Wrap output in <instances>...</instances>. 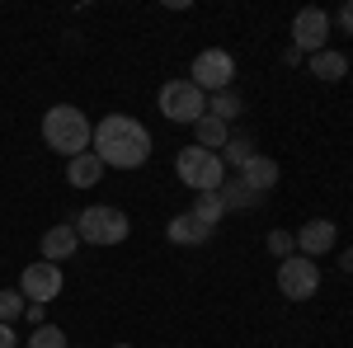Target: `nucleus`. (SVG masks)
<instances>
[{"label":"nucleus","instance_id":"nucleus-1","mask_svg":"<svg viewBox=\"0 0 353 348\" xmlns=\"http://www.w3.org/2000/svg\"><path fill=\"white\" fill-rule=\"evenodd\" d=\"M90 151L104 161V170H141L151 161V132L128 118V113H109L104 123H94V136H90Z\"/></svg>","mask_w":353,"mask_h":348},{"label":"nucleus","instance_id":"nucleus-2","mask_svg":"<svg viewBox=\"0 0 353 348\" xmlns=\"http://www.w3.org/2000/svg\"><path fill=\"white\" fill-rule=\"evenodd\" d=\"M90 136H94V127H90V118L76 104H52L43 113V141L57 156L76 161L81 151H90Z\"/></svg>","mask_w":353,"mask_h":348},{"label":"nucleus","instance_id":"nucleus-3","mask_svg":"<svg viewBox=\"0 0 353 348\" xmlns=\"http://www.w3.org/2000/svg\"><path fill=\"white\" fill-rule=\"evenodd\" d=\"M174 174L189 188H198V193H221V184H226L221 156L217 151H203V146H184V151L174 156Z\"/></svg>","mask_w":353,"mask_h":348},{"label":"nucleus","instance_id":"nucleus-4","mask_svg":"<svg viewBox=\"0 0 353 348\" xmlns=\"http://www.w3.org/2000/svg\"><path fill=\"white\" fill-rule=\"evenodd\" d=\"M128 231H132L128 212H118V207H109V203H94V207H85V212L76 216L81 245H123Z\"/></svg>","mask_w":353,"mask_h":348},{"label":"nucleus","instance_id":"nucleus-5","mask_svg":"<svg viewBox=\"0 0 353 348\" xmlns=\"http://www.w3.org/2000/svg\"><path fill=\"white\" fill-rule=\"evenodd\" d=\"M156 104H161V113L170 123H198V118L208 113V94L193 81H165Z\"/></svg>","mask_w":353,"mask_h":348},{"label":"nucleus","instance_id":"nucleus-6","mask_svg":"<svg viewBox=\"0 0 353 348\" xmlns=\"http://www.w3.org/2000/svg\"><path fill=\"white\" fill-rule=\"evenodd\" d=\"M278 292L288 301H311L321 292V264L306 259V254H292V259H278Z\"/></svg>","mask_w":353,"mask_h":348},{"label":"nucleus","instance_id":"nucleus-7","mask_svg":"<svg viewBox=\"0 0 353 348\" xmlns=\"http://www.w3.org/2000/svg\"><path fill=\"white\" fill-rule=\"evenodd\" d=\"M189 81L203 90V94H221V90H231L236 81V57L226 52V48H208V52L193 57V71Z\"/></svg>","mask_w":353,"mask_h":348},{"label":"nucleus","instance_id":"nucleus-8","mask_svg":"<svg viewBox=\"0 0 353 348\" xmlns=\"http://www.w3.org/2000/svg\"><path fill=\"white\" fill-rule=\"evenodd\" d=\"M66 287V278H61V264H28L24 273H19V292H24V301H38V306H48L57 292Z\"/></svg>","mask_w":353,"mask_h":348},{"label":"nucleus","instance_id":"nucleus-9","mask_svg":"<svg viewBox=\"0 0 353 348\" xmlns=\"http://www.w3.org/2000/svg\"><path fill=\"white\" fill-rule=\"evenodd\" d=\"M325 38H330V14L325 10H301L292 19V52H325Z\"/></svg>","mask_w":353,"mask_h":348},{"label":"nucleus","instance_id":"nucleus-10","mask_svg":"<svg viewBox=\"0 0 353 348\" xmlns=\"http://www.w3.org/2000/svg\"><path fill=\"white\" fill-rule=\"evenodd\" d=\"M297 236V254H306V259H321V254H330L334 249V221L330 216H316V221H306L301 231H292Z\"/></svg>","mask_w":353,"mask_h":348},{"label":"nucleus","instance_id":"nucleus-11","mask_svg":"<svg viewBox=\"0 0 353 348\" xmlns=\"http://www.w3.org/2000/svg\"><path fill=\"white\" fill-rule=\"evenodd\" d=\"M76 249H81L76 221H61V226H52V231L43 236V259H48V264H66V259H76Z\"/></svg>","mask_w":353,"mask_h":348},{"label":"nucleus","instance_id":"nucleus-12","mask_svg":"<svg viewBox=\"0 0 353 348\" xmlns=\"http://www.w3.org/2000/svg\"><path fill=\"white\" fill-rule=\"evenodd\" d=\"M236 174H241V179L254 188L259 198H269V188L278 184V161H269V156H250V161H245Z\"/></svg>","mask_w":353,"mask_h":348},{"label":"nucleus","instance_id":"nucleus-13","mask_svg":"<svg viewBox=\"0 0 353 348\" xmlns=\"http://www.w3.org/2000/svg\"><path fill=\"white\" fill-rule=\"evenodd\" d=\"M99 174H104V161H99L94 151H81L76 161H66V184L71 188H94Z\"/></svg>","mask_w":353,"mask_h":348},{"label":"nucleus","instance_id":"nucleus-14","mask_svg":"<svg viewBox=\"0 0 353 348\" xmlns=\"http://www.w3.org/2000/svg\"><path fill=\"white\" fill-rule=\"evenodd\" d=\"M165 236H170L174 245H208V240H212V231H208L203 221H193L189 212L170 216V226H165Z\"/></svg>","mask_w":353,"mask_h":348},{"label":"nucleus","instance_id":"nucleus-15","mask_svg":"<svg viewBox=\"0 0 353 348\" xmlns=\"http://www.w3.org/2000/svg\"><path fill=\"white\" fill-rule=\"evenodd\" d=\"M221 203H226V212H236V207H259V203H264V198H259V193H254V188L245 184L241 174H226V184H221Z\"/></svg>","mask_w":353,"mask_h":348},{"label":"nucleus","instance_id":"nucleus-16","mask_svg":"<svg viewBox=\"0 0 353 348\" xmlns=\"http://www.w3.org/2000/svg\"><path fill=\"white\" fill-rule=\"evenodd\" d=\"M193 136H198V146H203V151H221V146L231 141L226 123H221V118H212V113H203V118L193 123Z\"/></svg>","mask_w":353,"mask_h":348},{"label":"nucleus","instance_id":"nucleus-17","mask_svg":"<svg viewBox=\"0 0 353 348\" xmlns=\"http://www.w3.org/2000/svg\"><path fill=\"white\" fill-rule=\"evenodd\" d=\"M193 221H203L208 231H217V221L226 216V203H221V193H198L193 198V207H189Z\"/></svg>","mask_w":353,"mask_h":348},{"label":"nucleus","instance_id":"nucleus-18","mask_svg":"<svg viewBox=\"0 0 353 348\" xmlns=\"http://www.w3.org/2000/svg\"><path fill=\"white\" fill-rule=\"evenodd\" d=\"M311 76H321V81H344L349 76V57L344 52H316L311 57Z\"/></svg>","mask_w":353,"mask_h":348},{"label":"nucleus","instance_id":"nucleus-19","mask_svg":"<svg viewBox=\"0 0 353 348\" xmlns=\"http://www.w3.org/2000/svg\"><path fill=\"white\" fill-rule=\"evenodd\" d=\"M250 156H259V151H254V141H250V136H231V141H226V146H221V165H231V170H241V165L250 161Z\"/></svg>","mask_w":353,"mask_h":348},{"label":"nucleus","instance_id":"nucleus-20","mask_svg":"<svg viewBox=\"0 0 353 348\" xmlns=\"http://www.w3.org/2000/svg\"><path fill=\"white\" fill-rule=\"evenodd\" d=\"M208 113L221 118V123H231L236 113H241V94L236 90H221V94H208Z\"/></svg>","mask_w":353,"mask_h":348},{"label":"nucleus","instance_id":"nucleus-21","mask_svg":"<svg viewBox=\"0 0 353 348\" xmlns=\"http://www.w3.org/2000/svg\"><path fill=\"white\" fill-rule=\"evenodd\" d=\"M28 348H66V334H61L57 325H38V329L28 334Z\"/></svg>","mask_w":353,"mask_h":348},{"label":"nucleus","instance_id":"nucleus-22","mask_svg":"<svg viewBox=\"0 0 353 348\" xmlns=\"http://www.w3.org/2000/svg\"><path fill=\"white\" fill-rule=\"evenodd\" d=\"M269 254L273 259H292L297 254V236L292 231H269Z\"/></svg>","mask_w":353,"mask_h":348},{"label":"nucleus","instance_id":"nucleus-23","mask_svg":"<svg viewBox=\"0 0 353 348\" xmlns=\"http://www.w3.org/2000/svg\"><path fill=\"white\" fill-rule=\"evenodd\" d=\"M24 292H10V287H5V292H0V325H10L14 320V316H24Z\"/></svg>","mask_w":353,"mask_h":348},{"label":"nucleus","instance_id":"nucleus-24","mask_svg":"<svg viewBox=\"0 0 353 348\" xmlns=\"http://www.w3.org/2000/svg\"><path fill=\"white\" fill-rule=\"evenodd\" d=\"M339 28H344V33H353V0H344V5H339Z\"/></svg>","mask_w":353,"mask_h":348},{"label":"nucleus","instance_id":"nucleus-25","mask_svg":"<svg viewBox=\"0 0 353 348\" xmlns=\"http://www.w3.org/2000/svg\"><path fill=\"white\" fill-rule=\"evenodd\" d=\"M43 311H48V306H38V301H28V306H24V316H28V320H33V329L43 325Z\"/></svg>","mask_w":353,"mask_h":348},{"label":"nucleus","instance_id":"nucleus-26","mask_svg":"<svg viewBox=\"0 0 353 348\" xmlns=\"http://www.w3.org/2000/svg\"><path fill=\"white\" fill-rule=\"evenodd\" d=\"M0 348H14V329L10 325H0Z\"/></svg>","mask_w":353,"mask_h":348},{"label":"nucleus","instance_id":"nucleus-27","mask_svg":"<svg viewBox=\"0 0 353 348\" xmlns=\"http://www.w3.org/2000/svg\"><path fill=\"white\" fill-rule=\"evenodd\" d=\"M339 268H349V273H353V249H344V254H339Z\"/></svg>","mask_w":353,"mask_h":348},{"label":"nucleus","instance_id":"nucleus-28","mask_svg":"<svg viewBox=\"0 0 353 348\" xmlns=\"http://www.w3.org/2000/svg\"><path fill=\"white\" fill-rule=\"evenodd\" d=\"M113 348H128V344H113Z\"/></svg>","mask_w":353,"mask_h":348}]
</instances>
